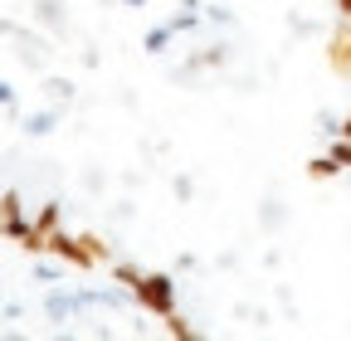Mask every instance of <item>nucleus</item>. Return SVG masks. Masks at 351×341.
<instances>
[{
  "mask_svg": "<svg viewBox=\"0 0 351 341\" xmlns=\"http://www.w3.org/2000/svg\"><path fill=\"white\" fill-rule=\"evenodd\" d=\"M34 20L49 25V29H64V0H39V5H34Z\"/></svg>",
  "mask_w": 351,
  "mask_h": 341,
  "instance_id": "obj_6",
  "label": "nucleus"
},
{
  "mask_svg": "<svg viewBox=\"0 0 351 341\" xmlns=\"http://www.w3.org/2000/svg\"><path fill=\"white\" fill-rule=\"evenodd\" d=\"M34 225H39L44 234H54V229H59V205H54V200H49V205H39V215H34Z\"/></svg>",
  "mask_w": 351,
  "mask_h": 341,
  "instance_id": "obj_10",
  "label": "nucleus"
},
{
  "mask_svg": "<svg viewBox=\"0 0 351 341\" xmlns=\"http://www.w3.org/2000/svg\"><path fill=\"white\" fill-rule=\"evenodd\" d=\"M142 312H156V317H171L176 312V278L171 273H142V283L132 288Z\"/></svg>",
  "mask_w": 351,
  "mask_h": 341,
  "instance_id": "obj_1",
  "label": "nucleus"
},
{
  "mask_svg": "<svg viewBox=\"0 0 351 341\" xmlns=\"http://www.w3.org/2000/svg\"><path fill=\"white\" fill-rule=\"evenodd\" d=\"M0 322H5V317H0Z\"/></svg>",
  "mask_w": 351,
  "mask_h": 341,
  "instance_id": "obj_24",
  "label": "nucleus"
},
{
  "mask_svg": "<svg viewBox=\"0 0 351 341\" xmlns=\"http://www.w3.org/2000/svg\"><path fill=\"white\" fill-rule=\"evenodd\" d=\"M337 170H341V166H337V156H332V151H327V156H317V161H307V176H317V181L337 176Z\"/></svg>",
  "mask_w": 351,
  "mask_h": 341,
  "instance_id": "obj_9",
  "label": "nucleus"
},
{
  "mask_svg": "<svg viewBox=\"0 0 351 341\" xmlns=\"http://www.w3.org/2000/svg\"><path fill=\"white\" fill-rule=\"evenodd\" d=\"M195 195V181L191 176H176V200H191Z\"/></svg>",
  "mask_w": 351,
  "mask_h": 341,
  "instance_id": "obj_14",
  "label": "nucleus"
},
{
  "mask_svg": "<svg viewBox=\"0 0 351 341\" xmlns=\"http://www.w3.org/2000/svg\"><path fill=\"white\" fill-rule=\"evenodd\" d=\"M83 292H69V288H54L49 297H44V312H49V322H73L83 312Z\"/></svg>",
  "mask_w": 351,
  "mask_h": 341,
  "instance_id": "obj_2",
  "label": "nucleus"
},
{
  "mask_svg": "<svg viewBox=\"0 0 351 341\" xmlns=\"http://www.w3.org/2000/svg\"><path fill=\"white\" fill-rule=\"evenodd\" d=\"M337 10H341V15H346V20H351V0H337Z\"/></svg>",
  "mask_w": 351,
  "mask_h": 341,
  "instance_id": "obj_21",
  "label": "nucleus"
},
{
  "mask_svg": "<svg viewBox=\"0 0 351 341\" xmlns=\"http://www.w3.org/2000/svg\"><path fill=\"white\" fill-rule=\"evenodd\" d=\"M332 156H337V166L346 170V166H351V137H332Z\"/></svg>",
  "mask_w": 351,
  "mask_h": 341,
  "instance_id": "obj_11",
  "label": "nucleus"
},
{
  "mask_svg": "<svg viewBox=\"0 0 351 341\" xmlns=\"http://www.w3.org/2000/svg\"><path fill=\"white\" fill-rule=\"evenodd\" d=\"M49 249L59 253L64 264H78V268H88V264H98V259H93V249H88L83 239H73V234H64V229H54V234H49Z\"/></svg>",
  "mask_w": 351,
  "mask_h": 341,
  "instance_id": "obj_3",
  "label": "nucleus"
},
{
  "mask_svg": "<svg viewBox=\"0 0 351 341\" xmlns=\"http://www.w3.org/2000/svg\"><path fill=\"white\" fill-rule=\"evenodd\" d=\"M34 278H39V283H54V278H59V268H54V264H39V268H34Z\"/></svg>",
  "mask_w": 351,
  "mask_h": 341,
  "instance_id": "obj_17",
  "label": "nucleus"
},
{
  "mask_svg": "<svg viewBox=\"0 0 351 341\" xmlns=\"http://www.w3.org/2000/svg\"><path fill=\"white\" fill-rule=\"evenodd\" d=\"M112 278H117L122 288H137V283H142V273L132 268V264H117V268H112Z\"/></svg>",
  "mask_w": 351,
  "mask_h": 341,
  "instance_id": "obj_12",
  "label": "nucleus"
},
{
  "mask_svg": "<svg viewBox=\"0 0 351 341\" xmlns=\"http://www.w3.org/2000/svg\"><path fill=\"white\" fill-rule=\"evenodd\" d=\"M341 137H351V117H346V122H341Z\"/></svg>",
  "mask_w": 351,
  "mask_h": 341,
  "instance_id": "obj_22",
  "label": "nucleus"
},
{
  "mask_svg": "<svg viewBox=\"0 0 351 341\" xmlns=\"http://www.w3.org/2000/svg\"><path fill=\"white\" fill-rule=\"evenodd\" d=\"M332 68H351V29H341V34H332Z\"/></svg>",
  "mask_w": 351,
  "mask_h": 341,
  "instance_id": "obj_7",
  "label": "nucleus"
},
{
  "mask_svg": "<svg viewBox=\"0 0 351 341\" xmlns=\"http://www.w3.org/2000/svg\"><path fill=\"white\" fill-rule=\"evenodd\" d=\"M317 127H322V132H327V137H341V122H337L332 112H317Z\"/></svg>",
  "mask_w": 351,
  "mask_h": 341,
  "instance_id": "obj_13",
  "label": "nucleus"
},
{
  "mask_svg": "<svg viewBox=\"0 0 351 341\" xmlns=\"http://www.w3.org/2000/svg\"><path fill=\"white\" fill-rule=\"evenodd\" d=\"M122 5H142V10H147V0H122Z\"/></svg>",
  "mask_w": 351,
  "mask_h": 341,
  "instance_id": "obj_23",
  "label": "nucleus"
},
{
  "mask_svg": "<svg viewBox=\"0 0 351 341\" xmlns=\"http://www.w3.org/2000/svg\"><path fill=\"white\" fill-rule=\"evenodd\" d=\"M44 98L59 103V108H69V98H73V78H44Z\"/></svg>",
  "mask_w": 351,
  "mask_h": 341,
  "instance_id": "obj_8",
  "label": "nucleus"
},
{
  "mask_svg": "<svg viewBox=\"0 0 351 341\" xmlns=\"http://www.w3.org/2000/svg\"><path fill=\"white\" fill-rule=\"evenodd\" d=\"M59 122H64V108H59V103H49V108H39V112H25V117H20L25 137H49Z\"/></svg>",
  "mask_w": 351,
  "mask_h": 341,
  "instance_id": "obj_4",
  "label": "nucleus"
},
{
  "mask_svg": "<svg viewBox=\"0 0 351 341\" xmlns=\"http://www.w3.org/2000/svg\"><path fill=\"white\" fill-rule=\"evenodd\" d=\"M205 20H215V25H230V10H219V5H210V10H205Z\"/></svg>",
  "mask_w": 351,
  "mask_h": 341,
  "instance_id": "obj_20",
  "label": "nucleus"
},
{
  "mask_svg": "<svg viewBox=\"0 0 351 341\" xmlns=\"http://www.w3.org/2000/svg\"><path fill=\"white\" fill-rule=\"evenodd\" d=\"M0 108H15V83L0 78Z\"/></svg>",
  "mask_w": 351,
  "mask_h": 341,
  "instance_id": "obj_16",
  "label": "nucleus"
},
{
  "mask_svg": "<svg viewBox=\"0 0 351 341\" xmlns=\"http://www.w3.org/2000/svg\"><path fill=\"white\" fill-rule=\"evenodd\" d=\"M283 220V210H278V200H269V210H263V225H278Z\"/></svg>",
  "mask_w": 351,
  "mask_h": 341,
  "instance_id": "obj_19",
  "label": "nucleus"
},
{
  "mask_svg": "<svg viewBox=\"0 0 351 341\" xmlns=\"http://www.w3.org/2000/svg\"><path fill=\"white\" fill-rule=\"evenodd\" d=\"M83 244H88V249H93V259H108V244H103L98 234H83Z\"/></svg>",
  "mask_w": 351,
  "mask_h": 341,
  "instance_id": "obj_15",
  "label": "nucleus"
},
{
  "mask_svg": "<svg viewBox=\"0 0 351 341\" xmlns=\"http://www.w3.org/2000/svg\"><path fill=\"white\" fill-rule=\"evenodd\" d=\"M171 336H195V327H186L181 317H176V312H171Z\"/></svg>",
  "mask_w": 351,
  "mask_h": 341,
  "instance_id": "obj_18",
  "label": "nucleus"
},
{
  "mask_svg": "<svg viewBox=\"0 0 351 341\" xmlns=\"http://www.w3.org/2000/svg\"><path fill=\"white\" fill-rule=\"evenodd\" d=\"M171 39H176L171 20H166V25H152V29L142 34V49H147V54H166V45H171Z\"/></svg>",
  "mask_w": 351,
  "mask_h": 341,
  "instance_id": "obj_5",
  "label": "nucleus"
}]
</instances>
